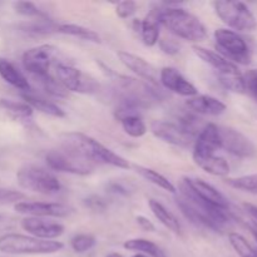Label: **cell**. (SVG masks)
<instances>
[{"label": "cell", "mask_w": 257, "mask_h": 257, "mask_svg": "<svg viewBox=\"0 0 257 257\" xmlns=\"http://www.w3.org/2000/svg\"><path fill=\"white\" fill-rule=\"evenodd\" d=\"M23 99H24L25 103H28V104L33 108V110L35 109L38 110V112L44 113V114L47 115H52V117L55 118L65 117V113L62 108L58 107L55 103L47 99V98L43 97V95L35 94L32 90L24 93V94H23Z\"/></svg>", "instance_id": "obj_24"}, {"label": "cell", "mask_w": 257, "mask_h": 257, "mask_svg": "<svg viewBox=\"0 0 257 257\" xmlns=\"http://www.w3.org/2000/svg\"><path fill=\"white\" fill-rule=\"evenodd\" d=\"M13 8H14L15 12L18 14L23 15V17H29V18H47L44 13H42L39 10V8L34 4V3L30 2H15L13 4Z\"/></svg>", "instance_id": "obj_37"}, {"label": "cell", "mask_w": 257, "mask_h": 257, "mask_svg": "<svg viewBox=\"0 0 257 257\" xmlns=\"http://www.w3.org/2000/svg\"><path fill=\"white\" fill-rule=\"evenodd\" d=\"M250 230H251V232H252V235L255 236V238L257 241V223H252V225H250Z\"/></svg>", "instance_id": "obj_46"}, {"label": "cell", "mask_w": 257, "mask_h": 257, "mask_svg": "<svg viewBox=\"0 0 257 257\" xmlns=\"http://www.w3.org/2000/svg\"><path fill=\"white\" fill-rule=\"evenodd\" d=\"M243 208L247 212V215L255 221V223H257V206L252 205V203H243Z\"/></svg>", "instance_id": "obj_45"}, {"label": "cell", "mask_w": 257, "mask_h": 257, "mask_svg": "<svg viewBox=\"0 0 257 257\" xmlns=\"http://www.w3.org/2000/svg\"><path fill=\"white\" fill-rule=\"evenodd\" d=\"M57 28L58 24L47 19V18H40V19L34 20V22L25 23V24L20 25L22 32L30 35H49L52 33H57Z\"/></svg>", "instance_id": "obj_30"}, {"label": "cell", "mask_w": 257, "mask_h": 257, "mask_svg": "<svg viewBox=\"0 0 257 257\" xmlns=\"http://www.w3.org/2000/svg\"><path fill=\"white\" fill-rule=\"evenodd\" d=\"M107 191L112 195L115 196H130L132 190H131L130 185L122 182V181H110L107 183Z\"/></svg>", "instance_id": "obj_41"}, {"label": "cell", "mask_w": 257, "mask_h": 257, "mask_svg": "<svg viewBox=\"0 0 257 257\" xmlns=\"http://www.w3.org/2000/svg\"><path fill=\"white\" fill-rule=\"evenodd\" d=\"M192 50L200 59H202L212 69H215L217 75L226 74V73H230L238 69L237 65L233 64L232 62L227 60L226 58H223L217 52H213V50L207 49V48L200 47V45H193Z\"/></svg>", "instance_id": "obj_21"}, {"label": "cell", "mask_w": 257, "mask_h": 257, "mask_svg": "<svg viewBox=\"0 0 257 257\" xmlns=\"http://www.w3.org/2000/svg\"><path fill=\"white\" fill-rule=\"evenodd\" d=\"M176 205L191 223L216 232H221L231 221L228 210L211 205L198 197L187 185L185 177L180 182V195L176 197Z\"/></svg>", "instance_id": "obj_1"}, {"label": "cell", "mask_w": 257, "mask_h": 257, "mask_svg": "<svg viewBox=\"0 0 257 257\" xmlns=\"http://www.w3.org/2000/svg\"><path fill=\"white\" fill-rule=\"evenodd\" d=\"M34 79L39 83V85L43 88V90H45V93H48L49 95H53V97L57 98L67 97L68 92L63 88V85L58 82L57 78L53 74L42 78H34Z\"/></svg>", "instance_id": "obj_35"}, {"label": "cell", "mask_w": 257, "mask_h": 257, "mask_svg": "<svg viewBox=\"0 0 257 257\" xmlns=\"http://www.w3.org/2000/svg\"><path fill=\"white\" fill-rule=\"evenodd\" d=\"M132 167L135 168V171L141 176V177H143L146 181H148V182L153 183L155 186H157V187L162 188V190L167 191V192L170 193L177 192L175 185H173L168 178H166L165 176L158 173L157 171L152 170V168L145 167V166H140V165H132Z\"/></svg>", "instance_id": "obj_28"}, {"label": "cell", "mask_w": 257, "mask_h": 257, "mask_svg": "<svg viewBox=\"0 0 257 257\" xmlns=\"http://www.w3.org/2000/svg\"><path fill=\"white\" fill-rule=\"evenodd\" d=\"M64 247L60 241H47L22 235L5 233L0 236V252L7 255H48Z\"/></svg>", "instance_id": "obj_4"}, {"label": "cell", "mask_w": 257, "mask_h": 257, "mask_svg": "<svg viewBox=\"0 0 257 257\" xmlns=\"http://www.w3.org/2000/svg\"><path fill=\"white\" fill-rule=\"evenodd\" d=\"M132 257H148V256L142 255V253H136V255H135V256H132Z\"/></svg>", "instance_id": "obj_48"}, {"label": "cell", "mask_w": 257, "mask_h": 257, "mask_svg": "<svg viewBox=\"0 0 257 257\" xmlns=\"http://www.w3.org/2000/svg\"><path fill=\"white\" fill-rule=\"evenodd\" d=\"M245 82V92L250 93L251 97L257 102V68L251 69L243 75Z\"/></svg>", "instance_id": "obj_38"}, {"label": "cell", "mask_w": 257, "mask_h": 257, "mask_svg": "<svg viewBox=\"0 0 257 257\" xmlns=\"http://www.w3.org/2000/svg\"><path fill=\"white\" fill-rule=\"evenodd\" d=\"M221 150L240 158H251L256 156L255 143L240 131L231 127H218Z\"/></svg>", "instance_id": "obj_12"}, {"label": "cell", "mask_w": 257, "mask_h": 257, "mask_svg": "<svg viewBox=\"0 0 257 257\" xmlns=\"http://www.w3.org/2000/svg\"><path fill=\"white\" fill-rule=\"evenodd\" d=\"M119 122L120 124H122L123 131L132 138L143 137L148 131L145 120H143L138 114L128 115V117L122 118Z\"/></svg>", "instance_id": "obj_31"}, {"label": "cell", "mask_w": 257, "mask_h": 257, "mask_svg": "<svg viewBox=\"0 0 257 257\" xmlns=\"http://www.w3.org/2000/svg\"><path fill=\"white\" fill-rule=\"evenodd\" d=\"M158 20L171 34L190 43H200L207 37V29L196 15L182 8H166L158 12Z\"/></svg>", "instance_id": "obj_3"}, {"label": "cell", "mask_w": 257, "mask_h": 257, "mask_svg": "<svg viewBox=\"0 0 257 257\" xmlns=\"http://www.w3.org/2000/svg\"><path fill=\"white\" fill-rule=\"evenodd\" d=\"M14 210L22 215H28V217H68L73 213L70 206L59 202H18L15 203Z\"/></svg>", "instance_id": "obj_13"}, {"label": "cell", "mask_w": 257, "mask_h": 257, "mask_svg": "<svg viewBox=\"0 0 257 257\" xmlns=\"http://www.w3.org/2000/svg\"><path fill=\"white\" fill-rule=\"evenodd\" d=\"M228 241H230L231 246L233 250L236 251L240 257H257V252L255 248L250 245L247 240L243 237L242 235L237 232H231L228 233Z\"/></svg>", "instance_id": "obj_34"}, {"label": "cell", "mask_w": 257, "mask_h": 257, "mask_svg": "<svg viewBox=\"0 0 257 257\" xmlns=\"http://www.w3.org/2000/svg\"><path fill=\"white\" fill-rule=\"evenodd\" d=\"M186 182L190 186L191 190L196 193L200 198H202L206 202L211 203L213 206H217V207L225 208L228 210L230 208V203L228 200L225 197L223 193H221L220 191L216 187H213L212 185H210L206 181L201 180V178H190L185 177Z\"/></svg>", "instance_id": "obj_18"}, {"label": "cell", "mask_w": 257, "mask_h": 257, "mask_svg": "<svg viewBox=\"0 0 257 257\" xmlns=\"http://www.w3.org/2000/svg\"><path fill=\"white\" fill-rule=\"evenodd\" d=\"M158 43H160V47H161V49H162V52L166 53V54L173 55V54H177V53L180 52L181 47H180V44L176 42V40L167 39V38H165V39L158 40Z\"/></svg>", "instance_id": "obj_43"}, {"label": "cell", "mask_w": 257, "mask_h": 257, "mask_svg": "<svg viewBox=\"0 0 257 257\" xmlns=\"http://www.w3.org/2000/svg\"><path fill=\"white\" fill-rule=\"evenodd\" d=\"M25 195L20 191L10 190V188H0V202H17L23 200Z\"/></svg>", "instance_id": "obj_42"}, {"label": "cell", "mask_w": 257, "mask_h": 257, "mask_svg": "<svg viewBox=\"0 0 257 257\" xmlns=\"http://www.w3.org/2000/svg\"><path fill=\"white\" fill-rule=\"evenodd\" d=\"M148 205H150V208L151 211H152L153 215H155V217L157 218L165 227H167L168 230L172 231V232L175 233L181 232V225L178 218L176 217L170 210H167V207H166L163 203H161L160 201L151 198V200L148 201Z\"/></svg>", "instance_id": "obj_26"}, {"label": "cell", "mask_w": 257, "mask_h": 257, "mask_svg": "<svg viewBox=\"0 0 257 257\" xmlns=\"http://www.w3.org/2000/svg\"><path fill=\"white\" fill-rule=\"evenodd\" d=\"M218 150H221V141L218 127L213 123L205 124L193 145V158L207 157V156L216 155Z\"/></svg>", "instance_id": "obj_17"}, {"label": "cell", "mask_w": 257, "mask_h": 257, "mask_svg": "<svg viewBox=\"0 0 257 257\" xmlns=\"http://www.w3.org/2000/svg\"><path fill=\"white\" fill-rule=\"evenodd\" d=\"M20 226L32 237L47 241H53L54 238L60 237L65 231V227L62 223L53 222V221H45L39 217L23 218L22 222H20Z\"/></svg>", "instance_id": "obj_15"}, {"label": "cell", "mask_w": 257, "mask_h": 257, "mask_svg": "<svg viewBox=\"0 0 257 257\" xmlns=\"http://www.w3.org/2000/svg\"><path fill=\"white\" fill-rule=\"evenodd\" d=\"M196 165L205 171L208 175L216 176V177H226L230 173V165L227 161L220 156H207V157L193 158Z\"/></svg>", "instance_id": "obj_25"}, {"label": "cell", "mask_w": 257, "mask_h": 257, "mask_svg": "<svg viewBox=\"0 0 257 257\" xmlns=\"http://www.w3.org/2000/svg\"><path fill=\"white\" fill-rule=\"evenodd\" d=\"M0 77L17 89L27 93L32 90L28 78L10 60L0 57Z\"/></svg>", "instance_id": "obj_23"}, {"label": "cell", "mask_w": 257, "mask_h": 257, "mask_svg": "<svg viewBox=\"0 0 257 257\" xmlns=\"http://www.w3.org/2000/svg\"><path fill=\"white\" fill-rule=\"evenodd\" d=\"M186 105L192 113L203 115H221L227 109V105L222 100L207 94H197L190 98Z\"/></svg>", "instance_id": "obj_19"}, {"label": "cell", "mask_w": 257, "mask_h": 257, "mask_svg": "<svg viewBox=\"0 0 257 257\" xmlns=\"http://www.w3.org/2000/svg\"><path fill=\"white\" fill-rule=\"evenodd\" d=\"M62 146L75 151L93 165L102 163V165H109L120 170H130L132 167V165L124 157L113 152L112 150L84 133H65L62 136Z\"/></svg>", "instance_id": "obj_2"}, {"label": "cell", "mask_w": 257, "mask_h": 257, "mask_svg": "<svg viewBox=\"0 0 257 257\" xmlns=\"http://www.w3.org/2000/svg\"><path fill=\"white\" fill-rule=\"evenodd\" d=\"M23 65L33 78L52 75V69L60 63V52L52 44H42L30 48L23 54Z\"/></svg>", "instance_id": "obj_7"}, {"label": "cell", "mask_w": 257, "mask_h": 257, "mask_svg": "<svg viewBox=\"0 0 257 257\" xmlns=\"http://www.w3.org/2000/svg\"><path fill=\"white\" fill-rule=\"evenodd\" d=\"M33 108L24 100L0 98V114L14 122H29L33 117Z\"/></svg>", "instance_id": "obj_20"}, {"label": "cell", "mask_w": 257, "mask_h": 257, "mask_svg": "<svg viewBox=\"0 0 257 257\" xmlns=\"http://www.w3.org/2000/svg\"><path fill=\"white\" fill-rule=\"evenodd\" d=\"M218 82L233 93H243L245 92V82H243V74H241L240 70H233V72L226 73V74L217 75Z\"/></svg>", "instance_id": "obj_32"}, {"label": "cell", "mask_w": 257, "mask_h": 257, "mask_svg": "<svg viewBox=\"0 0 257 257\" xmlns=\"http://www.w3.org/2000/svg\"><path fill=\"white\" fill-rule=\"evenodd\" d=\"M57 33L60 34L70 35V37L79 38V39L85 40V42H92V43H100V37L98 33L94 30L85 28L83 25L77 24H58Z\"/></svg>", "instance_id": "obj_29"}, {"label": "cell", "mask_w": 257, "mask_h": 257, "mask_svg": "<svg viewBox=\"0 0 257 257\" xmlns=\"http://www.w3.org/2000/svg\"><path fill=\"white\" fill-rule=\"evenodd\" d=\"M117 57L119 58L120 63L125 68H128L131 72H133L140 78H142L146 83L160 87V73L155 65L148 63L142 57H138L133 53L125 52V50H119L117 53Z\"/></svg>", "instance_id": "obj_14"}, {"label": "cell", "mask_w": 257, "mask_h": 257, "mask_svg": "<svg viewBox=\"0 0 257 257\" xmlns=\"http://www.w3.org/2000/svg\"><path fill=\"white\" fill-rule=\"evenodd\" d=\"M105 257H123V256L119 255V253H117V252H112V253H109V255H107Z\"/></svg>", "instance_id": "obj_47"}, {"label": "cell", "mask_w": 257, "mask_h": 257, "mask_svg": "<svg viewBox=\"0 0 257 257\" xmlns=\"http://www.w3.org/2000/svg\"><path fill=\"white\" fill-rule=\"evenodd\" d=\"M97 241L93 235L89 233H80V235H75L70 241V246L73 250L77 253H84L87 251L92 250L95 246Z\"/></svg>", "instance_id": "obj_36"}, {"label": "cell", "mask_w": 257, "mask_h": 257, "mask_svg": "<svg viewBox=\"0 0 257 257\" xmlns=\"http://www.w3.org/2000/svg\"><path fill=\"white\" fill-rule=\"evenodd\" d=\"M54 75L67 92L93 94L99 90V84L90 75L67 63H58L54 67Z\"/></svg>", "instance_id": "obj_10"}, {"label": "cell", "mask_w": 257, "mask_h": 257, "mask_svg": "<svg viewBox=\"0 0 257 257\" xmlns=\"http://www.w3.org/2000/svg\"><path fill=\"white\" fill-rule=\"evenodd\" d=\"M216 15L233 32H253L257 20L250 8L241 2H215Z\"/></svg>", "instance_id": "obj_6"}, {"label": "cell", "mask_w": 257, "mask_h": 257, "mask_svg": "<svg viewBox=\"0 0 257 257\" xmlns=\"http://www.w3.org/2000/svg\"><path fill=\"white\" fill-rule=\"evenodd\" d=\"M45 162L50 170L77 176L90 175L95 167V165L82 157L79 153L64 146L59 150H52L48 152L45 156Z\"/></svg>", "instance_id": "obj_8"}, {"label": "cell", "mask_w": 257, "mask_h": 257, "mask_svg": "<svg viewBox=\"0 0 257 257\" xmlns=\"http://www.w3.org/2000/svg\"><path fill=\"white\" fill-rule=\"evenodd\" d=\"M226 183L235 190L243 191V192L252 193V195L257 196V173L240 176V177L235 178H227Z\"/></svg>", "instance_id": "obj_33"}, {"label": "cell", "mask_w": 257, "mask_h": 257, "mask_svg": "<svg viewBox=\"0 0 257 257\" xmlns=\"http://www.w3.org/2000/svg\"><path fill=\"white\" fill-rule=\"evenodd\" d=\"M137 12V4L135 2H120L115 5V14L122 19H128Z\"/></svg>", "instance_id": "obj_40"}, {"label": "cell", "mask_w": 257, "mask_h": 257, "mask_svg": "<svg viewBox=\"0 0 257 257\" xmlns=\"http://www.w3.org/2000/svg\"><path fill=\"white\" fill-rule=\"evenodd\" d=\"M18 185L23 190L39 195H57L62 190L59 180L50 171L35 165H25L17 172Z\"/></svg>", "instance_id": "obj_5"}, {"label": "cell", "mask_w": 257, "mask_h": 257, "mask_svg": "<svg viewBox=\"0 0 257 257\" xmlns=\"http://www.w3.org/2000/svg\"><path fill=\"white\" fill-rule=\"evenodd\" d=\"M83 203H84L85 207L94 211V212H102V211H104L105 208H107V205H108L107 201L98 195L88 196L87 198H84Z\"/></svg>", "instance_id": "obj_39"}, {"label": "cell", "mask_w": 257, "mask_h": 257, "mask_svg": "<svg viewBox=\"0 0 257 257\" xmlns=\"http://www.w3.org/2000/svg\"><path fill=\"white\" fill-rule=\"evenodd\" d=\"M136 221H137V225L140 226L141 230L146 231V232H155L156 231V226L146 216H137Z\"/></svg>", "instance_id": "obj_44"}, {"label": "cell", "mask_w": 257, "mask_h": 257, "mask_svg": "<svg viewBox=\"0 0 257 257\" xmlns=\"http://www.w3.org/2000/svg\"><path fill=\"white\" fill-rule=\"evenodd\" d=\"M160 83L170 92L182 97L192 98L198 94V90L190 80L186 79L176 68L165 67L160 70Z\"/></svg>", "instance_id": "obj_16"}, {"label": "cell", "mask_w": 257, "mask_h": 257, "mask_svg": "<svg viewBox=\"0 0 257 257\" xmlns=\"http://www.w3.org/2000/svg\"><path fill=\"white\" fill-rule=\"evenodd\" d=\"M2 218H3V216H2V215H0V221H2Z\"/></svg>", "instance_id": "obj_49"}, {"label": "cell", "mask_w": 257, "mask_h": 257, "mask_svg": "<svg viewBox=\"0 0 257 257\" xmlns=\"http://www.w3.org/2000/svg\"><path fill=\"white\" fill-rule=\"evenodd\" d=\"M215 40L216 48L227 60L240 64H248L251 59L250 49H248L247 43L245 42L242 37L238 33L233 32L231 29H220L215 30Z\"/></svg>", "instance_id": "obj_9"}, {"label": "cell", "mask_w": 257, "mask_h": 257, "mask_svg": "<svg viewBox=\"0 0 257 257\" xmlns=\"http://www.w3.org/2000/svg\"><path fill=\"white\" fill-rule=\"evenodd\" d=\"M135 28L140 32L143 43L147 47H153L160 40V20L158 12L151 13L143 20H135Z\"/></svg>", "instance_id": "obj_22"}, {"label": "cell", "mask_w": 257, "mask_h": 257, "mask_svg": "<svg viewBox=\"0 0 257 257\" xmlns=\"http://www.w3.org/2000/svg\"><path fill=\"white\" fill-rule=\"evenodd\" d=\"M151 132L162 142L181 148L193 147L197 138V136L186 130L182 124L172 120H153L151 123Z\"/></svg>", "instance_id": "obj_11"}, {"label": "cell", "mask_w": 257, "mask_h": 257, "mask_svg": "<svg viewBox=\"0 0 257 257\" xmlns=\"http://www.w3.org/2000/svg\"><path fill=\"white\" fill-rule=\"evenodd\" d=\"M125 250L137 251L142 255L151 257H167L162 247L147 238H131L123 243Z\"/></svg>", "instance_id": "obj_27"}]
</instances>
